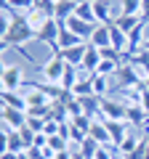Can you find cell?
<instances>
[{"label": "cell", "mask_w": 149, "mask_h": 159, "mask_svg": "<svg viewBox=\"0 0 149 159\" xmlns=\"http://www.w3.org/2000/svg\"><path fill=\"white\" fill-rule=\"evenodd\" d=\"M8 13H11V11H8ZM29 40H37V32L29 27L27 16L11 13V24H8V29L3 32V51H6V48H16V51H22V45L29 43Z\"/></svg>", "instance_id": "obj_1"}, {"label": "cell", "mask_w": 149, "mask_h": 159, "mask_svg": "<svg viewBox=\"0 0 149 159\" xmlns=\"http://www.w3.org/2000/svg\"><path fill=\"white\" fill-rule=\"evenodd\" d=\"M64 72H67V61H64L61 51H56L46 64H43V69H40V74L46 77V82H53V85H59V82H61Z\"/></svg>", "instance_id": "obj_2"}, {"label": "cell", "mask_w": 149, "mask_h": 159, "mask_svg": "<svg viewBox=\"0 0 149 159\" xmlns=\"http://www.w3.org/2000/svg\"><path fill=\"white\" fill-rule=\"evenodd\" d=\"M61 27H64V24H59L56 19H48L46 27L37 32V40H40V43H48L53 53L59 51V34H61Z\"/></svg>", "instance_id": "obj_3"}, {"label": "cell", "mask_w": 149, "mask_h": 159, "mask_svg": "<svg viewBox=\"0 0 149 159\" xmlns=\"http://www.w3.org/2000/svg\"><path fill=\"white\" fill-rule=\"evenodd\" d=\"M24 69L22 66H6L3 69V90H22L24 88Z\"/></svg>", "instance_id": "obj_4"}, {"label": "cell", "mask_w": 149, "mask_h": 159, "mask_svg": "<svg viewBox=\"0 0 149 159\" xmlns=\"http://www.w3.org/2000/svg\"><path fill=\"white\" fill-rule=\"evenodd\" d=\"M125 114H128L125 101H109V98L101 101V119H117V122H123Z\"/></svg>", "instance_id": "obj_5"}, {"label": "cell", "mask_w": 149, "mask_h": 159, "mask_svg": "<svg viewBox=\"0 0 149 159\" xmlns=\"http://www.w3.org/2000/svg\"><path fill=\"white\" fill-rule=\"evenodd\" d=\"M3 127H8V130H22V127H27V111L3 106Z\"/></svg>", "instance_id": "obj_6"}, {"label": "cell", "mask_w": 149, "mask_h": 159, "mask_svg": "<svg viewBox=\"0 0 149 159\" xmlns=\"http://www.w3.org/2000/svg\"><path fill=\"white\" fill-rule=\"evenodd\" d=\"M117 80H120L123 88H138L144 82V77L136 72V66H131V64H123V66L117 69Z\"/></svg>", "instance_id": "obj_7"}, {"label": "cell", "mask_w": 149, "mask_h": 159, "mask_svg": "<svg viewBox=\"0 0 149 159\" xmlns=\"http://www.w3.org/2000/svg\"><path fill=\"white\" fill-rule=\"evenodd\" d=\"M3 151H13V154L27 151V146H24L22 133H19V130H8V127H3Z\"/></svg>", "instance_id": "obj_8"}, {"label": "cell", "mask_w": 149, "mask_h": 159, "mask_svg": "<svg viewBox=\"0 0 149 159\" xmlns=\"http://www.w3.org/2000/svg\"><path fill=\"white\" fill-rule=\"evenodd\" d=\"M88 135H91L93 141H99L101 146H115V143H112V135H109V127H107V122H104V119H93Z\"/></svg>", "instance_id": "obj_9"}, {"label": "cell", "mask_w": 149, "mask_h": 159, "mask_svg": "<svg viewBox=\"0 0 149 159\" xmlns=\"http://www.w3.org/2000/svg\"><path fill=\"white\" fill-rule=\"evenodd\" d=\"M109 127V135H112V143H115V148L120 146L123 141H125V135L131 133V127H128V122L123 119V122H117V119H104Z\"/></svg>", "instance_id": "obj_10"}, {"label": "cell", "mask_w": 149, "mask_h": 159, "mask_svg": "<svg viewBox=\"0 0 149 159\" xmlns=\"http://www.w3.org/2000/svg\"><path fill=\"white\" fill-rule=\"evenodd\" d=\"M64 27H67V29H72V32L77 34V37H83V40L88 43V40H91V34H93V29H96V24H88V21H83V19L72 16L67 24H64Z\"/></svg>", "instance_id": "obj_11"}, {"label": "cell", "mask_w": 149, "mask_h": 159, "mask_svg": "<svg viewBox=\"0 0 149 159\" xmlns=\"http://www.w3.org/2000/svg\"><path fill=\"white\" fill-rule=\"evenodd\" d=\"M0 101H3V106H8V109L27 111V98H24V93H22V90H3Z\"/></svg>", "instance_id": "obj_12"}, {"label": "cell", "mask_w": 149, "mask_h": 159, "mask_svg": "<svg viewBox=\"0 0 149 159\" xmlns=\"http://www.w3.org/2000/svg\"><path fill=\"white\" fill-rule=\"evenodd\" d=\"M93 48H107V45H112V34H109V27L107 24H96V29H93V34H91V40H88Z\"/></svg>", "instance_id": "obj_13"}, {"label": "cell", "mask_w": 149, "mask_h": 159, "mask_svg": "<svg viewBox=\"0 0 149 159\" xmlns=\"http://www.w3.org/2000/svg\"><path fill=\"white\" fill-rule=\"evenodd\" d=\"M85 53H88V43H83V45H74L69 48V51H61L64 61L72 64V66H83V61H85Z\"/></svg>", "instance_id": "obj_14"}, {"label": "cell", "mask_w": 149, "mask_h": 159, "mask_svg": "<svg viewBox=\"0 0 149 159\" xmlns=\"http://www.w3.org/2000/svg\"><path fill=\"white\" fill-rule=\"evenodd\" d=\"M147 117H149V114L144 111L138 103H131V106H128V114H125V122H128L131 127H144Z\"/></svg>", "instance_id": "obj_15"}, {"label": "cell", "mask_w": 149, "mask_h": 159, "mask_svg": "<svg viewBox=\"0 0 149 159\" xmlns=\"http://www.w3.org/2000/svg\"><path fill=\"white\" fill-rule=\"evenodd\" d=\"M77 101H80V106H83V114H88L91 119H96V114H101V101H104V98L85 96V98H77Z\"/></svg>", "instance_id": "obj_16"}, {"label": "cell", "mask_w": 149, "mask_h": 159, "mask_svg": "<svg viewBox=\"0 0 149 159\" xmlns=\"http://www.w3.org/2000/svg\"><path fill=\"white\" fill-rule=\"evenodd\" d=\"M83 43H85V40L77 37L72 29L61 27V34H59V51H69V48H74V45H83Z\"/></svg>", "instance_id": "obj_17"}, {"label": "cell", "mask_w": 149, "mask_h": 159, "mask_svg": "<svg viewBox=\"0 0 149 159\" xmlns=\"http://www.w3.org/2000/svg\"><path fill=\"white\" fill-rule=\"evenodd\" d=\"M93 11H96V21H99V24H107V27H109V24H115L107 0H96V3H93Z\"/></svg>", "instance_id": "obj_18"}, {"label": "cell", "mask_w": 149, "mask_h": 159, "mask_svg": "<svg viewBox=\"0 0 149 159\" xmlns=\"http://www.w3.org/2000/svg\"><path fill=\"white\" fill-rule=\"evenodd\" d=\"M138 143H141L138 133H128V135H125V141H123L120 146H117V151H120V154H123L125 159H131V154H133V151L138 148Z\"/></svg>", "instance_id": "obj_19"}, {"label": "cell", "mask_w": 149, "mask_h": 159, "mask_svg": "<svg viewBox=\"0 0 149 159\" xmlns=\"http://www.w3.org/2000/svg\"><path fill=\"white\" fill-rule=\"evenodd\" d=\"M99 64H101V51H99V48H93L91 43H88V53H85V61H83V69H88V72L96 74Z\"/></svg>", "instance_id": "obj_20"}, {"label": "cell", "mask_w": 149, "mask_h": 159, "mask_svg": "<svg viewBox=\"0 0 149 159\" xmlns=\"http://www.w3.org/2000/svg\"><path fill=\"white\" fill-rule=\"evenodd\" d=\"M138 24H141V19H138V16H125V13L115 16V27H117V29H123L125 34H131L133 29L138 27Z\"/></svg>", "instance_id": "obj_21"}, {"label": "cell", "mask_w": 149, "mask_h": 159, "mask_svg": "<svg viewBox=\"0 0 149 159\" xmlns=\"http://www.w3.org/2000/svg\"><path fill=\"white\" fill-rule=\"evenodd\" d=\"M74 16L83 19V21H88V24H99V21H96V11H93V3H91V0H83L80 6H77V11H74Z\"/></svg>", "instance_id": "obj_22"}, {"label": "cell", "mask_w": 149, "mask_h": 159, "mask_svg": "<svg viewBox=\"0 0 149 159\" xmlns=\"http://www.w3.org/2000/svg\"><path fill=\"white\" fill-rule=\"evenodd\" d=\"M109 34H112V48H117L120 53H125V48H128V34L123 32V29H117L115 24H109Z\"/></svg>", "instance_id": "obj_23"}, {"label": "cell", "mask_w": 149, "mask_h": 159, "mask_svg": "<svg viewBox=\"0 0 149 159\" xmlns=\"http://www.w3.org/2000/svg\"><path fill=\"white\" fill-rule=\"evenodd\" d=\"M99 148H101V143H99V141H93L91 135H88L85 141L80 143V154H83V157H85V159H96Z\"/></svg>", "instance_id": "obj_24"}, {"label": "cell", "mask_w": 149, "mask_h": 159, "mask_svg": "<svg viewBox=\"0 0 149 159\" xmlns=\"http://www.w3.org/2000/svg\"><path fill=\"white\" fill-rule=\"evenodd\" d=\"M120 13H125V16H138V13H141V0H120Z\"/></svg>", "instance_id": "obj_25"}, {"label": "cell", "mask_w": 149, "mask_h": 159, "mask_svg": "<svg viewBox=\"0 0 149 159\" xmlns=\"http://www.w3.org/2000/svg\"><path fill=\"white\" fill-rule=\"evenodd\" d=\"M107 88H109V77L107 74H96V77H93V93H96L99 98H104L107 96Z\"/></svg>", "instance_id": "obj_26"}, {"label": "cell", "mask_w": 149, "mask_h": 159, "mask_svg": "<svg viewBox=\"0 0 149 159\" xmlns=\"http://www.w3.org/2000/svg\"><path fill=\"white\" fill-rule=\"evenodd\" d=\"M48 148H53V151H69V141L64 135H51L48 138Z\"/></svg>", "instance_id": "obj_27"}, {"label": "cell", "mask_w": 149, "mask_h": 159, "mask_svg": "<svg viewBox=\"0 0 149 159\" xmlns=\"http://www.w3.org/2000/svg\"><path fill=\"white\" fill-rule=\"evenodd\" d=\"M123 64H117V61H107V58H101V64H99V69H96V74H117V69H120Z\"/></svg>", "instance_id": "obj_28"}, {"label": "cell", "mask_w": 149, "mask_h": 159, "mask_svg": "<svg viewBox=\"0 0 149 159\" xmlns=\"http://www.w3.org/2000/svg\"><path fill=\"white\" fill-rule=\"evenodd\" d=\"M99 51H101V58H107V61H117V64H123V53L117 51V48L107 45V48H99Z\"/></svg>", "instance_id": "obj_29"}, {"label": "cell", "mask_w": 149, "mask_h": 159, "mask_svg": "<svg viewBox=\"0 0 149 159\" xmlns=\"http://www.w3.org/2000/svg\"><path fill=\"white\" fill-rule=\"evenodd\" d=\"M37 8H40L48 19H56V0H40V3H37Z\"/></svg>", "instance_id": "obj_30"}, {"label": "cell", "mask_w": 149, "mask_h": 159, "mask_svg": "<svg viewBox=\"0 0 149 159\" xmlns=\"http://www.w3.org/2000/svg\"><path fill=\"white\" fill-rule=\"evenodd\" d=\"M27 127H29V130H35V133H43V130H46V119H40V117H27Z\"/></svg>", "instance_id": "obj_31"}, {"label": "cell", "mask_w": 149, "mask_h": 159, "mask_svg": "<svg viewBox=\"0 0 149 159\" xmlns=\"http://www.w3.org/2000/svg\"><path fill=\"white\" fill-rule=\"evenodd\" d=\"M19 133H22L24 146H27V148H32V146H35V135H37V133H35V130H29V127H22Z\"/></svg>", "instance_id": "obj_32"}, {"label": "cell", "mask_w": 149, "mask_h": 159, "mask_svg": "<svg viewBox=\"0 0 149 159\" xmlns=\"http://www.w3.org/2000/svg\"><path fill=\"white\" fill-rule=\"evenodd\" d=\"M138 19L144 24H149V0H141V13H138Z\"/></svg>", "instance_id": "obj_33"}, {"label": "cell", "mask_w": 149, "mask_h": 159, "mask_svg": "<svg viewBox=\"0 0 149 159\" xmlns=\"http://www.w3.org/2000/svg\"><path fill=\"white\" fill-rule=\"evenodd\" d=\"M96 159H112V157H109V146H101V148H99Z\"/></svg>", "instance_id": "obj_34"}, {"label": "cell", "mask_w": 149, "mask_h": 159, "mask_svg": "<svg viewBox=\"0 0 149 159\" xmlns=\"http://www.w3.org/2000/svg\"><path fill=\"white\" fill-rule=\"evenodd\" d=\"M0 159H19V154H13V151H3V157Z\"/></svg>", "instance_id": "obj_35"}, {"label": "cell", "mask_w": 149, "mask_h": 159, "mask_svg": "<svg viewBox=\"0 0 149 159\" xmlns=\"http://www.w3.org/2000/svg\"><path fill=\"white\" fill-rule=\"evenodd\" d=\"M56 159H72V154H69V151H59Z\"/></svg>", "instance_id": "obj_36"}, {"label": "cell", "mask_w": 149, "mask_h": 159, "mask_svg": "<svg viewBox=\"0 0 149 159\" xmlns=\"http://www.w3.org/2000/svg\"><path fill=\"white\" fill-rule=\"evenodd\" d=\"M19 159H32V157H29L27 151H22V154H19Z\"/></svg>", "instance_id": "obj_37"}, {"label": "cell", "mask_w": 149, "mask_h": 159, "mask_svg": "<svg viewBox=\"0 0 149 159\" xmlns=\"http://www.w3.org/2000/svg\"><path fill=\"white\" fill-rule=\"evenodd\" d=\"M69 3H77V6H80V3H83V0H69Z\"/></svg>", "instance_id": "obj_38"}, {"label": "cell", "mask_w": 149, "mask_h": 159, "mask_svg": "<svg viewBox=\"0 0 149 159\" xmlns=\"http://www.w3.org/2000/svg\"><path fill=\"white\" fill-rule=\"evenodd\" d=\"M144 82H147V88H149V80H144Z\"/></svg>", "instance_id": "obj_39"}, {"label": "cell", "mask_w": 149, "mask_h": 159, "mask_svg": "<svg viewBox=\"0 0 149 159\" xmlns=\"http://www.w3.org/2000/svg\"><path fill=\"white\" fill-rule=\"evenodd\" d=\"M35 3H40V0H35Z\"/></svg>", "instance_id": "obj_40"}, {"label": "cell", "mask_w": 149, "mask_h": 159, "mask_svg": "<svg viewBox=\"0 0 149 159\" xmlns=\"http://www.w3.org/2000/svg\"><path fill=\"white\" fill-rule=\"evenodd\" d=\"M91 3H96V0H91Z\"/></svg>", "instance_id": "obj_41"}, {"label": "cell", "mask_w": 149, "mask_h": 159, "mask_svg": "<svg viewBox=\"0 0 149 159\" xmlns=\"http://www.w3.org/2000/svg\"><path fill=\"white\" fill-rule=\"evenodd\" d=\"M3 3H6V0H3Z\"/></svg>", "instance_id": "obj_42"}]
</instances>
